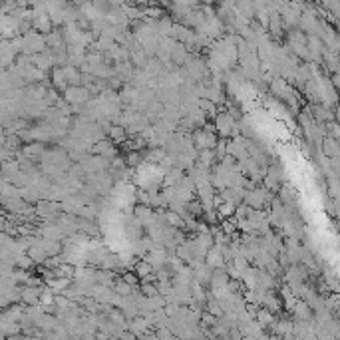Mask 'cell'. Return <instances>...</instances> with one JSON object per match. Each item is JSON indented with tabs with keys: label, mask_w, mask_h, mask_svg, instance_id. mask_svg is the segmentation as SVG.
<instances>
[{
	"label": "cell",
	"mask_w": 340,
	"mask_h": 340,
	"mask_svg": "<svg viewBox=\"0 0 340 340\" xmlns=\"http://www.w3.org/2000/svg\"><path fill=\"white\" fill-rule=\"evenodd\" d=\"M108 138L114 142V144H126V140H128V134H126V128L124 126H112V130L108 132Z\"/></svg>",
	"instance_id": "4fadbf2b"
},
{
	"label": "cell",
	"mask_w": 340,
	"mask_h": 340,
	"mask_svg": "<svg viewBox=\"0 0 340 340\" xmlns=\"http://www.w3.org/2000/svg\"><path fill=\"white\" fill-rule=\"evenodd\" d=\"M203 2H205V4H209V6H211V4H213V2H217V0H203Z\"/></svg>",
	"instance_id": "603a6c76"
},
{
	"label": "cell",
	"mask_w": 340,
	"mask_h": 340,
	"mask_svg": "<svg viewBox=\"0 0 340 340\" xmlns=\"http://www.w3.org/2000/svg\"><path fill=\"white\" fill-rule=\"evenodd\" d=\"M122 279H124L128 285H132V287H138V285H140L138 275H136L134 271H124V273H122Z\"/></svg>",
	"instance_id": "7402d4cb"
},
{
	"label": "cell",
	"mask_w": 340,
	"mask_h": 340,
	"mask_svg": "<svg viewBox=\"0 0 340 340\" xmlns=\"http://www.w3.org/2000/svg\"><path fill=\"white\" fill-rule=\"evenodd\" d=\"M275 313H271L269 309H265V307H259V311H257V315H255V321H259L265 329L269 327V325H273L275 323Z\"/></svg>",
	"instance_id": "5bb4252c"
},
{
	"label": "cell",
	"mask_w": 340,
	"mask_h": 340,
	"mask_svg": "<svg viewBox=\"0 0 340 340\" xmlns=\"http://www.w3.org/2000/svg\"><path fill=\"white\" fill-rule=\"evenodd\" d=\"M42 154H44V144H42V142H30V144L22 150V156H26L28 160H32V162H36V164H38V160L42 158Z\"/></svg>",
	"instance_id": "30bf717a"
},
{
	"label": "cell",
	"mask_w": 340,
	"mask_h": 340,
	"mask_svg": "<svg viewBox=\"0 0 340 340\" xmlns=\"http://www.w3.org/2000/svg\"><path fill=\"white\" fill-rule=\"evenodd\" d=\"M62 72H64V78H66L68 86H78V84H80V78H82L80 68L66 64V66H62Z\"/></svg>",
	"instance_id": "8fae6325"
},
{
	"label": "cell",
	"mask_w": 340,
	"mask_h": 340,
	"mask_svg": "<svg viewBox=\"0 0 340 340\" xmlns=\"http://www.w3.org/2000/svg\"><path fill=\"white\" fill-rule=\"evenodd\" d=\"M211 275H213V269L209 267V265H205V263H199L195 269H193V281H197L201 287H209V283H211Z\"/></svg>",
	"instance_id": "8992f818"
},
{
	"label": "cell",
	"mask_w": 340,
	"mask_h": 340,
	"mask_svg": "<svg viewBox=\"0 0 340 340\" xmlns=\"http://www.w3.org/2000/svg\"><path fill=\"white\" fill-rule=\"evenodd\" d=\"M213 128H215V134L221 136V138H225V140H229V138L241 134V132H239V126H237V120H235L227 110H219V112L215 114V118H213Z\"/></svg>",
	"instance_id": "6da1fadb"
},
{
	"label": "cell",
	"mask_w": 340,
	"mask_h": 340,
	"mask_svg": "<svg viewBox=\"0 0 340 340\" xmlns=\"http://www.w3.org/2000/svg\"><path fill=\"white\" fill-rule=\"evenodd\" d=\"M199 110L201 112H205V116L207 118H215V114L219 112V106L217 104H213L211 100H207V98H199Z\"/></svg>",
	"instance_id": "9a60e30c"
},
{
	"label": "cell",
	"mask_w": 340,
	"mask_h": 340,
	"mask_svg": "<svg viewBox=\"0 0 340 340\" xmlns=\"http://www.w3.org/2000/svg\"><path fill=\"white\" fill-rule=\"evenodd\" d=\"M148 54L142 50V48H138V50H134V52H130V62L134 64V68H144V64L148 62Z\"/></svg>",
	"instance_id": "2e32d148"
},
{
	"label": "cell",
	"mask_w": 340,
	"mask_h": 340,
	"mask_svg": "<svg viewBox=\"0 0 340 340\" xmlns=\"http://www.w3.org/2000/svg\"><path fill=\"white\" fill-rule=\"evenodd\" d=\"M166 221H168V225L175 227V229H183V219H181V215L175 213V211H171V209H166Z\"/></svg>",
	"instance_id": "ffe728a7"
},
{
	"label": "cell",
	"mask_w": 340,
	"mask_h": 340,
	"mask_svg": "<svg viewBox=\"0 0 340 340\" xmlns=\"http://www.w3.org/2000/svg\"><path fill=\"white\" fill-rule=\"evenodd\" d=\"M112 289H114V293H118V295H122V297H126V295H130V293H132V291H134L136 287H132V285H128V283H126V281H124L122 277H120V279L116 277V281H114V285H112Z\"/></svg>",
	"instance_id": "ac0fdd59"
},
{
	"label": "cell",
	"mask_w": 340,
	"mask_h": 340,
	"mask_svg": "<svg viewBox=\"0 0 340 340\" xmlns=\"http://www.w3.org/2000/svg\"><path fill=\"white\" fill-rule=\"evenodd\" d=\"M136 275H138V279H144V277H148L150 273H154V269H152V265L144 259V261H136V265H134V269H132Z\"/></svg>",
	"instance_id": "e0dca14e"
},
{
	"label": "cell",
	"mask_w": 340,
	"mask_h": 340,
	"mask_svg": "<svg viewBox=\"0 0 340 340\" xmlns=\"http://www.w3.org/2000/svg\"><path fill=\"white\" fill-rule=\"evenodd\" d=\"M92 154H98V156H104V158L112 160V158L118 156V148L110 138H102L92 146Z\"/></svg>",
	"instance_id": "277c9868"
},
{
	"label": "cell",
	"mask_w": 340,
	"mask_h": 340,
	"mask_svg": "<svg viewBox=\"0 0 340 340\" xmlns=\"http://www.w3.org/2000/svg\"><path fill=\"white\" fill-rule=\"evenodd\" d=\"M52 82H54V86L58 88V90H66V86H68V82H66V78H64V72H62V66H56L54 68V72H52Z\"/></svg>",
	"instance_id": "d6986e66"
},
{
	"label": "cell",
	"mask_w": 340,
	"mask_h": 340,
	"mask_svg": "<svg viewBox=\"0 0 340 340\" xmlns=\"http://www.w3.org/2000/svg\"><path fill=\"white\" fill-rule=\"evenodd\" d=\"M291 317H293V321H313V309L305 301L297 299V303L291 311Z\"/></svg>",
	"instance_id": "52a82bcc"
},
{
	"label": "cell",
	"mask_w": 340,
	"mask_h": 340,
	"mask_svg": "<svg viewBox=\"0 0 340 340\" xmlns=\"http://www.w3.org/2000/svg\"><path fill=\"white\" fill-rule=\"evenodd\" d=\"M62 98L70 106H74V104H86L88 98H90V92L82 84H78V86H66V90L62 92Z\"/></svg>",
	"instance_id": "3957f363"
},
{
	"label": "cell",
	"mask_w": 340,
	"mask_h": 340,
	"mask_svg": "<svg viewBox=\"0 0 340 340\" xmlns=\"http://www.w3.org/2000/svg\"><path fill=\"white\" fill-rule=\"evenodd\" d=\"M16 265H18L20 269H30V267L34 265V261L28 257V253H18V255H16Z\"/></svg>",
	"instance_id": "44dd1931"
},
{
	"label": "cell",
	"mask_w": 340,
	"mask_h": 340,
	"mask_svg": "<svg viewBox=\"0 0 340 340\" xmlns=\"http://www.w3.org/2000/svg\"><path fill=\"white\" fill-rule=\"evenodd\" d=\"M321 152H323V156H327V158H340L339 140H335V138H331V136H325L323 142H321Z\"/></svg>",
	"instance_id": "ba28073f"
},
{
	"label": "cell",
	"mask_w": 340,
	"mask_h": 340,
	"mask_svg": "<svg viewBox=\"0 0 340 340\" xmlns=\"http://www.w3.org/2000/svg\"><path fill=\"white\" fill-rule=\"evenodd\" d=\"M40 287L38 285H24L20 291V301L30 307V305H40Z\"/></svg>",
	"instance_id": "5b68a950"
},
{
	"label": "cell",
	"mask_w": 340,
	"mask_h": 340,
	"mask_svg": "<svg viewBox=\"0 0 340 340\" xmlns=\"http://www.w3.org/2000/svg\"><path fill=\"white\" fill-rule=\"evenodd\" d=\"M187 54H189L187 46H185V44H181V42H175V46H173V50H171V62H173V64H177V66H183V62H185Z\"/></svg>",
	"instance_id": "7c38bea8"
},
{
	"label": "cell",
	"mask_w": 340,
	"mask_h": 340,
	"mask_svg": "<svg viewBox=\"0 0 340 340\" xmlns=\"http://www.w3.org/2000/svg\"><path fill=\"white\" fill-rule=\"evenodd\" d=\"M154 213H156V209H152V207H148V205H142V203L134 207V215H136V219L142 223L144 229L154 221Z\"/></svg>",
	"instance_id": "9c48e42d"
},
{
	"label": "cell",
	"mask_w": 340,
	"mask_h": 340,
	"mask_svg": "<svg viewBox=\"0 0 340 340\" xmlns=\"http://www.w3.org/2000/svg\"><path fill=\"white\" fill-rule=\"evenodd\" d=\"M84 183H88L92 189H96V193L100 197L104 195H110V191L114 189V179L110 175V171H94V173H86L84 177Z\"/></svg>",
	"instance_id": "7a4b0ae2"
}]
</instances>
